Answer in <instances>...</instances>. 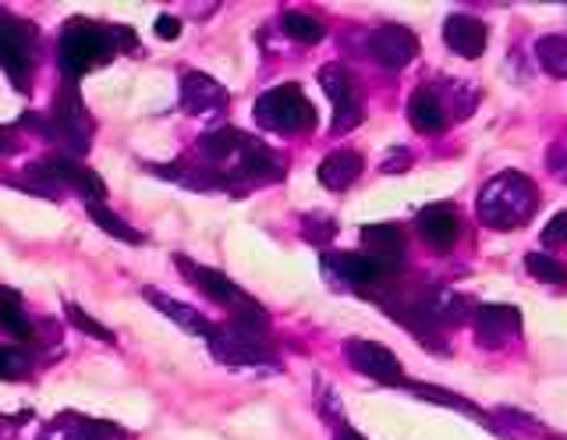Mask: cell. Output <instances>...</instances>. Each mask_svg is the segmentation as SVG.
I'll use <instances>...</instances> for the list:
<instances>
[{"label":"cell","instance_id":"6da1fadb","mask_svg":"<svg viewBox=\"0 0 567 440\" xmlns=\"http://www.w3.org/2000/svg\"><path fill=\"white\" fill-rule=\"evenodd\" d=\"M478 221L496 232H514L532 221V214L539 209V188L532 185L525 174L518 171H504L489 178L478 192Z\"/></svg>","mask_w":567,"mask_h":440},{"label":"cell","instance_id":"7a4b0ae2","mask_svg":"<svg viewBox=\"0 0 567 440\" xmlns=\"http://www.w3.org/2000/svg\"><path fill=\"white\" fill-rule=\"evenodd\" d=\"M174 263H177V270H182L206 298H213V303L230 313V324H238L245 330H256V334H266V327H270V316H266V309L256 303L252 295H245L235 280L224 277L220 270H213V267H203V263H195L188 256H174Z\"/></svg>","mask_w":567,"mask_h":440},{"label":"cell","instance_id":"3957f363","mask_svg":"<svg viewBox=\"0 0 567 440\" xmlns=\"http://www.w3.org/2000/svg\"><path fill=\"white\" fill-rule=\"evenodd\" d=\"M114 32L111 25H96V22H85L75 19L61 29V43H58V61H61V75L68 82H75L89 72H96L106 61L114 58Z\"/></svg>","mask_w":567,"mask_h":440},{"label":"cell","instance_id":"277c9868","mask_svg":"<svg viewBox=\"0 0 567 440\" xmlns=\"http://www.w3.org/2000/svg\"><path fill=\"white\" fill-rule=\"evenodd\" d=\"M256 121L266 132L277 135H306L316 129V108L301 93V85L288 82L277 85V90H266L256 100Z\"/></svg>","mask_w":567,"mask_h":440},{"label":"cell","instance_id":"5b68a950","mask_svg":"<svg viewBox=\"0 0 567 440\" xmlns=\"http://www.w3.org/2000/svg\"><path fill=\"white\" fill-rule=\"evenodd\" d=\"M47 121H50V143H61L71 153V161L82 156L89 150V143H93L96 125H93V117H89V111H85L75 82L61 85V93L53 96V111H50Z\"/></svg>","mask_w":567,"mask_h":440},{"label":"cell","instance_id":"8992f818","mask_svg":"<svg viewBox=\"0 0 567 440\" xmlns=\"http://www.w3.org/2000/svg\"><path fill=\"white\" fill-rule=\"evenodd\" d=\"M319 85H323L327 100L333 103V135H348L351 129H359L365 121V93L362 82L354 79L348 68L341 64H327L319 68Z\"/></svg>","mask_w":567,"mask_h":440},{"label":"cell","instance_id":"52a82bcc","mask_svg":"<svg viewBox=\"0 0 567 440\" xmlns=\"http://www.w3.org/2000/svg\"><path fill=\"white\" fill-rule=\"evenodd\" d=\"M35 64V29L14 14H0V68L8 72L18 93H29V75Z\"/></svg>","mask_w":567,"mask_h":440},{"label":"cell","instance_id":"ba28073f","mask_svg":"<svg viewBox=\"0 0 567 440\" xmlns=\"http://www.w3.org/2000/svg\"><path fill=\"white\" fill-rule=\"evenodd\" d=\"M209 351L227 366H274V351L262 341V334L245 330L238 324H217L213 327V338L206 341Z\"/></svg>","mask_w":567,"mask_h":440},{"label":"cell","instance_id":"9c48e42d","mask_svg":"<svg viewBox=\"0 0 567 440\" xmlns=\"http://www.w3.org/2000/svg\"><path fill=\"white\" fill-rule=\"evenodd\" d=\"M344 359L359 369L362 377L369 380H377V383H390V387H404V366L401 359L390 351L386 345H377V341H359V338H351L344 345Z\"/></svg>","mask_w":567,"mask_h":440},{"label":"cell","instance_id":"30bf717a","mask_svg":"<svg viewBox=\"0 0 567 440\" xmlns=\"http://www.w3.org/2000/svg\"><path fill=\"white\" fill-rule=\"evenodd\" d=\"M369 54L377 58L383 68H390V72H401V68H408L415 61L419 37L404 25H380L369 37Z\"/></svg>","mask_w":567,"mask_h":440},{"label":"cell","instance_id":"8fae6325","mask_svg":"<svg viewBox=\"0 0 567 440\" xmlns=\"http://www.w3.org/2000/svg\"><path fill=\"white\" fill-rule=\"evenodd\" d=\"M472 327H475V338L483 348H501L507 345L511 338H518L522 334V313L514 306H478L475 316H472Z\"/></svg>","mask_w":567,"mask_h":440},{"label":"cell","instance_id":"7c38bea8","mask_svg":"<svg viewBox=\"0 0 567 440\" xmlns=\"http://www.w3.org/2000/svg\"><path fill=\"white\" fill-rule=\"evenodd\" d=\"M323 270L341 280V285H351V288L380 285V280L390 274L386 267H380V263L372 256H365V253H327L323 256Z\"/></svg>","mask_w":567,"mask_h":440},{"label":"cell","instance_id":"4fadbf2b","mask_svg":"<svg viewBox=\"0 0 567 440\" xmlns=\"http://www.w3.org/2000/svg\"><path fill=\"white\" fill-rule=\"evenodd\" d=\"M457 235H461V224H457V214H454L451 206L436 203V206L419 209V238L430 245V249L451 253Z\"/></svg>","mask_w":567,"mask_h":440},{"label":"cell","instance_id":"5bb4252c","mask_svg":"<svg viewBox=\"0 0 567 440\" xmlns=\"http://www.w3.org/2000/svg\"><path fill=\"white\" fill-rule=\"evenodd\" d=\"M182 108L188 114H217L227 108V90L206 72H185L182 79Z\"/></svg>","mask_w":567,"mask_h":440},{"label":"cell","instance_id":"9a60e30c","mask_svg":"<svg viewBox=\"0 0 567 440\" xmlns=\"http://www.w3.org/2000/svg\"><path fill=\"white\" fill-rule=\"evenodd\" d=\"M486 25L472 19V14H447V22H443V43H447L457 58H483L486 50Z\"/></svg>","mask_w":567,"mask_h":440},{"label":"cell","instance_id":"2e32d148","mask_svg":"<svg viewBox=\"0 0 567 440\" xmlns=\"http://www.w3.org/2000/svg\"><path fill=\"white\" fill-rule=\"evenodd\" d=\"M142 298H146L150 306H156L159 313H164L171 324H177L182 330L195 334V338H203V341L213 338V327H217V324H209L206 316H203L199 309H192L188 303H177V298H171V295H164V291H156V288H146V291H142Z\"/></svg>","mask_w":567,"mask_h":440},{"label":"cell","instance_id":"e0dca14e","mask_svg":"<svg viewBox=\"0 0 567 440\" xmlns=\"http://www.w3.org/2000/svg\"><path fill=\"white\" fill-rule=\"evenodd\" d=\"M362 245H365V256H372L390 274L401 267L404 238H401L398 224H369V227H362Z\"/></svg>","mask_w":567,"mask_h":440},{"label":"cell","instance_id":"ac0fdd59","mask_svg":"<svg viewBox=\"0 0 567 440\" xmlns=\"http://www.w3.org/2000/svg\"><path fill=\"white\" fill-rule=\"evenodd\" d=\"M50 171H53V178H58L61 185H71L75 192H82L85 203H103L106 199V185L96 171H89L82 164H75L71 156H50Z\"/></svg>","mask_w":567,"mask_h":440},{"label":"cell","instance_id":"d6986e66","mask_svg":"<svg viewBox=\"0 0 567 440\" xmlns=\"http://www.w3.org/2000/svg\"><path fill=\"white\" fill-rule=\"evenodd\" d=\"M408 121H412L415 132H425V135H436L447 129V108H443L440 93L430 90V85L415 90L412 100H408Z\"/></svg>","mask_w":567,"mask_h":440},{"label":"cell","instance_id":"ffe728a7","mask_svg":"<svg viewBox=\"0 0 567 440\" xmlns=\"http://www.w3.org/2000/svg\"><path fill=\"white\" fill-rule=\"evenodd\" d=\"M362 153L354 150H333L330 156H323V164L316 167L319 174V185L330 188V192H344L354 185V178L362 174Z\"/></svg>","mask_w":567,"mask_h":440},{"label":"cell","instance_id":"44dd1931","mask_svg":"<svg viewBox=\"0 0 567 440\" xmlns=\"http://www.w3.org/2000/svg\"><path fill=\"white\" fill-rule=\"evenodd\" d=\"M85 214H89V221H93L100 232H106L111 238H121V242H132V245H142L146 238H142L135 227L128 224V221H121L117 214L106 203H85Z\"/></svg>","mask_w":567,"mask_h":440},{"label":"cell","instance_id":"7402d4cb","mask_svg":"<svg viewBox=\"0 0 567 440\" xmlns=\"http://www.w3.org/2000/svg\"><path fill=\"white\" fill-rule=\"evenodd\" d=\"M536 61L546 75L567 79V37H543L536 43Z\"/></svg>","mask_w":567,"mask_h":440},{"label":"cell","instance_id":"603a6c76","mask_svg":"<svg viewBox=\"0 0 567 440\" xmlns=\"http://www.w3.org/2000/svg\"><path fill=\"white\" fill-rule=\"evenodd\" d=\"M284 32H288L295 43H306V47H312L327 37L323 22L312 19V14H306V11H284Z\"/></svg>","mask_w":567,"mask_h":440},{"label":"cell","instance_id":"cb8c5ba5","mask_svg":"<svg viewBox=\"0 0 567 440\" xmlns=\"http://www.w3.org/2000/svg\"><path fill=\"white\" fill-rule=\"evenodd\" d=\"M408 391H412L415 398H430L433 405H447V409H454V412H461V416H475V419H486L483 412L475 409L472 401H465V398H457V395H451V391H443V387H433V383H404Z\"/></svg>","mask_w":567,"mask_h":440},{"label":"cell","instance_id":"d4e9b609","mask_svg":"<svg viewBox=\"0 0 567 440\" xmlns=\"http://www.w3.org/2000/svg\"><path fill=\"white\" fill-rule=\"evenodd\" d=\"M525 270L536 280H543V285H567V267L560 259L546 256V253H528L525 256Z\"/></svg>","mask_w":567,"mask_h":440},{"label":"cell","instance_id":"484cf974","mask_svg":"<svg viewBox=\"0 0 567 440\" xmlns=\"http://www.w3.org/2000/svg\"><path fill=\"white\" fill-rule=\"evenodd\" d=\"M35 440H89L85 433V416L82 412H64L50 422V427Z\"/></svg>","mask_w":567,"mask_h":440},{"label":"cell","instance_id":"4316f807","mask_svg":"<svg viewBox=\"0 0 567 440\" xmlns=\"http://www.w3.org/2000/svg\"><path fill=\"white\" fill-rule=\"evenodd\" d=\"M64 313H68V324L71 327H79L85 338H96V341H103V345H114V330L111 327H103L100 320H93L82 306H75V303H64Z\"/></svg>","mask_w":567,"mask_h":440},{"label":"cell","instance_id":"83f0119b","mask_svg":"<svg viewBox=\"0 0 567 440\" xmlns=\"http://www.w3.org/2000/svg\"><path fill=\"white\" fill-rule=\"evenodd\" d=\"M29 351L14 348V345H0V380H22L29 374Z\"/></svg>","mask_w":567,"mask_h":440},{"label":"cell","instance_id":"f1b7e54d","mask_svg":"<svg viewBox=\"0 0 567 440\" xmlns=\"http://www.w3.org/2000/svg\"><path fill=\"white\" fill-rule=\"evenodd\" d=\"M0 327H4L11 338H18V341L32 338V320L22 313V303H11V306L0 309Z\"/></svg>","mask_w":567,"mask_h":440},{"label":"cell","instance_id":"f546056e","mask_svg":"<svg viewBox=\"0 0 567 440\" xmlns=\"http://www.w3.org/2000/svg\"><path fill=\"white\" fill-rule=\"evenodd\" d=\"M543 245H549V249H560V245H567V214L549 217L546 232H543Z\"/></svg>","mask_w":567,"mask_h":440},{"label":"cell","instance_id":"4dcf8cb0","mask_svg":"<svg viewBox=\"0 0 567 440\" xmlns=\"http://www.w3.org/2000/svg\"><path fill=\"white\" fill-rule=\"evenodd\" d=\"M408 164H412V153H408L404 146H398V150H394V156H383L380 171H383V174H401Z\"/></svg>","mask_w":567,"mask_h":440},{"label":"cell","instance_id":"1f68e13d","mask_svg":"<svg viewBox=\"0 0 567 440\" xmlns=\"http://www.w3.org/2000/svg\"><path fill=\"white\" fill-rule=\"evenodd\" d=\"M156 37L159 40H177V37H182V22H177L174 14H159V19H156Z\"/></svg>","mask_w":567,"mask_h":440},{"label":"cell","instance_id":"d6a6232c","mask_svg":"<svg viewBox=\"0 0 567 440\" xmlns=\"http://www.w3.org/2000/svg\"><path fill=\"white\" fill-rule=\"evenodd\" d=\"M11 303H22V298H18V291H11V288H4V285H0V309H4V306H11Z\"/></svg>","mask_w":567,"mask_h":440},{"label":"cell","instance_id":"836d02e7","mask_svg":"<svg viewBox=\"0 0 567 440\" xmlns=\"http://www.w3.org/2000/svg\"><path fill=\"white\" fill-rule=\"evenodd\" d=\"M18 146H14V139H11V132L8 129H0V153H14Z\"/></svg>","mask_w":567,"mask_h":440},{"label":"cell","instance_id":"e575fe53","mask_svg":"<svg viewBox=\"0 0 567 440\" xmlns=\"http://www.w3.org/2000/svg\"><path fill=\"white\" fill-rule=\"evenodd\" d=\"M333 440H365V437L359 430H351V427H341V430L333 433Z\"/></svg>","mask_w":567,"mask_h":440}]
</instances>
